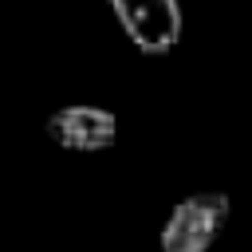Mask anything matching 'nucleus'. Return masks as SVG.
<instances>
[{"label":"nucleus","instance_id":"obj_1","mask_svg":"<svg viewBox=\"0 0 252 252\" xmlns=\"http://www.w3.org/2000/svg\"><path fill=\"white\" fill-rule=\"evenodd\" d=\"M232 201L224 193H193L173 205L161 224V252H209L228 224Z\"/></svg>","mask_w":252,"mask_h":252},{"label":"nucleus","instance_id":"obj_2","mask_svg":"<svg viewBox=\"0 0 252 252\" xmlns=\"http://www.w3.org/2000/svg\"><path fill=\"white\" fill-rule=\"evenodd\" d=\"M110 8L142 55H165L177 47V39H181L177 0H110Z\"/></svg>","mask_w":252,"mask_h":252},{"label":"nucleus","instance_id":"obj_3","mask_svg":"<svg viewBox=\"0 0 252 252\" xmlns=\"http://www.w3.org/2000/svg\"><path fill=\"white\" fill-rule=\"evenodd\" d=\"M47 138L75 154L110 150L118 138V118L102 106H63L47 118Z\"/></svg>","mask_w":252,"mask_h":252}]
</instances>
